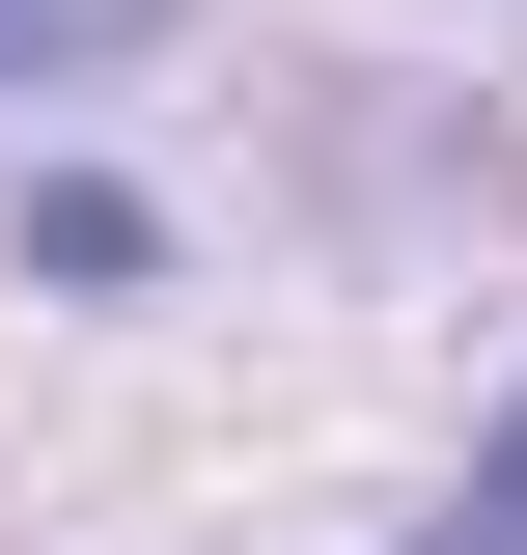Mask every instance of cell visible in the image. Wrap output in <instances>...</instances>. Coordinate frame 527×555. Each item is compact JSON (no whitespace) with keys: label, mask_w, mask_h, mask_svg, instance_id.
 I'll return each instance as SVG.
<instances>
[{"label":"cell","mask_w":527,"mask_h":555,"mask_svg":"<svg viewBox=\"0 0 527 555\" xmlns=\"http://www.w3.org/2000/svg\"><path fill=\"white\" fill-rule=\"evenodd\" d=\"M139 28H167V0H0V83H112Z\"/></svg>","instance_id":"1"},{"label":"cell","mask_w":527,"mask_h":555,"mask_svg":"<svg viewBox=\"0 0 527 555\" xmlns=\"http://www.w3.org/2000/svg\"><path fill=\"white\" fill-rule=\"evenodd\" d=\"M139 250H167V222H139L112 167H56V195H28V278H139Z\"/></svg>","instance_id":"2"},{"label":"cell","mask_w":527,"mask_h":555,"mask_svg":"<svg viewBox=\"0 0 527 555\" xmlns=\"http://www.w3.org/2000/svg\"><path fill=\"white\" fill-rule=\"evenodd\" d=\"M416 555H527V416H500V444H472V500H445V528H416Z\"/></svg>","instance_id":"3"}]
</instances>
